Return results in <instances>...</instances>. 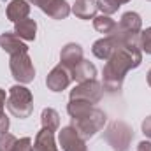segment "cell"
I'll list each match as a JSON object with an SVG mask.
<instances>
[{
	"label": "cell",
	"instance_id": "6da1fadb",
	"mask_svg": "<svg viewBox=\"0 0 151 151\" xmlns=\"http://www.w3.org/2000/svg\"><path fill=\"white\" fill-rule=\"evenodd\" d=\"M142 63V51L139 47V42H127L118 39V46L111 55L109 60H106L104 65V90L109 93H116L123 86V79L128 70L137 69Z\"/></svg>",
	"mask_w": 151,
	"mask_h": 151
},
{
	"label": "cell",
	"instance_id": "7a4b0ae2",
	"mask_svg": "<svg viewBox=\"0 0 151 151\" xmlns=\"http://www.w3.org/2000/svg\"><path fill=\"white\" fill-rule=\"evenodd\" d=\"M5 106L14 118L25 119L34 111V95L25 84H14L9 88Z\"/></svg>",
	"mask_w": 151,
	"mask_h": 151
},
{
	"label": "cell",
	"instance_id": "3957f363",
	"mask_svg": "<svg viewBox=\"0 0 151 151\" xmlns=\"http://www.w3.org/2000/svg\"><path fill=\"white\" fill-rule=\"evenodd\" d=\"M106 121H107L106 113H104L102 109H99V107L93 106L84 116L72 119V127L79 132V135L86 141V139L93 137L97 132H100V130L104 128Z\"/></svg>",
	"mask_w": 151,
	"mask_h": 151
},
{
	"label": "cell",
	"instance_id": "277c9868",
	"mask_svg": "<svg viewBox=\"0 0 151 151\" xmlns=\"http://www.w3.org/2000/svg\"><path fill=\"white\" fill-rule=\"evenodd\" d=\"M104 139L113 151H128L132 139H134V130L125 121L116 119L113 123H109V127L106 128Z\"/></svg>",
	"mask_w": 151,
	"mask_h": 151
},
{
	"label": "cell",
	"instance_id": "5b68a950",
	"mask_svg": "<svg viewBox=\"0 0 151 151\" xmlns=\"http://www.w3.org/2000/svg\"><path fill=\"white\" fill-rule=\"evenodd\" d=\"M142 30V19L137 12L128 11L121 16L119 23H116V28L111 35H114L119 40L127 42H139V34Z\"/></svg>",
	"mask_w": 151,
	"mask_h": 151
},
{
	"label": "cell",
	"instance_id": "8992f818",
	"mask_svg": "<svg viewBox=\"0 0 151 151\" xmlns=\"http://www.w3.org/2000/svg\"><path fill=\"white\" fill-rule=\"evenodd\" d=\"M9 69L12 77L19 83V84H28L34 81L35 77V67L32 58L28 56V53H21V55H14L9 60Z\"/></svg>",
	"mask_w": 151,
	"mask_h": 151
},
{
	"label": "cell",
	"instance_id": "52a82bcc",
	"mask_svg": "<svg viewBox=\"0 0 151 151\" xmlns=\"http://www.w3.org/2000/svg\"><path fill=\"white\" fill-rule=\"evenodd\" d=\"M102 84L97 79L79 83L74 90H70V100H84L90 104H99L102 99Z\"/></svg>",
	"mask_w": 151,
	"mask_h": 151
},
{
	"label": "cell",
	"instance_id": "ba28073f",
	"mask_svg": "<svg viewBox=\"0 0 151 151\" xmlns=\"http://www.w3.org/2000/svg\"><path fill=\"white\" fill-rule=\"evenodd\" d=\"M72 81V69H69L67 65L63 63H58L46 77V86L47 90L58 93V91H63Z\"/></svg>",
	"mask_w": 151,
	"mask_h": 151
},
{
	"label": "cell",
	"instance_id": "9c48e42d",
	"mask_svg": "<svg viewBox=\"0 0 151 151\" xmlns=\"http://www.w3.org/2000/svg\"><path fill=\"white\" fill-rule=\"evenodd\" d=\"M58 142L63 151H88L86 150V141L79 135L72 125L63 127L58 134Z\"/></svg>",
	"mask_w": 151,
	"mask_h": 151
},
{
	"label": "cell",
	"instance_id": "30bf717a",
	"mask_svg": "<svg viewBox=\"0 0 151 151\" xmlns=\"http://www.w3.org/2000/svg\"><path fill=\"white\" fill-rule=\"evenodd\" d=\"M0 47L7 55H11V56L21 55V53H28V46L18 37L14 32H5V34L0 35Z\"/></svg>",
	"mask_w": 151,
	"mask_h": 151
},
{
	"label": "cell",
	"instance_id": "8fae6325",
	"mask_svg": "<svg viewBox=\"0 0 151 151\" xmlns=\"http://www.w3.org/2000/svg\"><path fill=\"white\" fill-rule=\"evenodd\" d=\"M116 46H118V39L114 37V35H106V37H102V39H99V40L93 42L91 53H93L99 60H104V62H106V60L111 58V55L114 53Z\"/></svg>",
	"mask_w": 151,
	"mask_h": 151
},
{
	"label": "cell",
	"instance_id": "7c38bea8",
	"mask_svg": "<svg viewBox=\"0 0 151 151\" xmlns=\"http://www.w3.org/2000/svg\"><path fill=\"white\" fill-rule=\"evenodd\" d=\"M83 60V47L76 42H69L62 47L60 53V63L67 65L69 69H74L76 65Z\"/></svg>",
	"mask_w": 151,
	"mask_h": 151
},
{
	"label": "cell",
	"instance_id": "4fadbf2b",
	"mask_svg": "<svg viewBox=\"0 0 151 151\" xmlns=\"http://www.w3.org/2000/svg\"><path fill=\"white\" fill-rule=\"evenodd\" d=\"M5 14H7V19L12 21V23L28 18V14H30V4H28V0H11L7 4Z\"/></svg>",
	"mask_w": 151,
	"mask_h": 151
},
{
	"label": "cell",
	"instance_id": "5bb4252c",
	"mask_svg": "<svg viewBox=\"0 0 151 151\" xmlns=\"http://www.w3.org/2000/svg\"><path fill=\"white\" fill-rule=\"evenodd\" d=\"M30 151H58V146L55 142V132L47 128H40L35 135V142L32 144Z\"/></svg>",
	"mask_w": 151,
	"mask_h": 151
},
{
	"label": "cell",
	"instance_id": "9a60e30c",
	"mask_svg": "<svg viewBox=\"0 0 151 151\" xmlns=\"http://www.w3.org/2000/svg\"><path fill=\"white\" fill-rule=\"evenodd\" d=\"M14 34L21 40H35L37 37V23L35 19L25 18L14 23Z\"/></svg>",
	"mask_w": 151,
	"mask_h": 151
},
{
	"label": "cell",
	"instance_id": "2e32d148",
	"mask_svg": "<svg viewBox=\"0 0 151 151\" xmlns=\"http://www.w3.org/2000/svg\"><path fill=\"white\" fill-rule=\"evenodd\" d=\"M97 77V67L90 62V60H81L74 69H72V79L77 83H84V81H91Z\"/></svg>",
	"mask_w": 151,
	"mask_h": 151
},
{
	"label": "cell",
	"instance_id": "e0dca14e",
	"mask_svg": "<svg viewBox=\"0 0 151 151\" xmlns=\"http://www.w3.org/2000/svg\"><path fill=\"white\" fill-rule=\"evenodd\" d=\"M99 11L97 0H76L72 5V12L79 19H93Z\"/></svg>",
	"mask_w": 151,
	"mask_h": 151
},
{
	"label": "cell",
	"instance_id": "ac0fdd59",
	"mask_svg": "<svg viewBox=\"0 0 151 151\" xmlns=\"http://www.w3.org/2000/svg\"><path fill=\"white\" fill-rule=\"evenodd\" d=\"M70 11L72 7L69 5L67 0H51V4L44 9V12L53 19H65L70 14Z\"/></svg>",
	"mask_w": 151,
	"mask_h": 151
},
{
	"label": "cell",
	"instance_id": "d6986e66",
	"mask_svg": "<svg viewBox=\"0 0 151 151\" xmlns=\"http://www.w3.org/2000/svg\"><path fill=\"white\" fill-rule=\"evenodd\" d=\"M40 123H42V128L56 132L60 128V114L53 107H46V109H42V114H40Z\"/></svg>",
	"mask_w": 151,
	"mask_h": 151
},
{
	"label": "cell",
	"instance_id": "ffe728a7",
	"mask_svg": "<svg viewBox=\"0 0 151 151\" xmlns=\"http://www.w3.org/2000/svg\"><path fill=\"white\" fill-rule=\"evenodd\" d=\"M93 27L97 32L100 34H106V35H111L116 28V21H114L111 16H106V14H100V16H95L93 18Z\"/></svg>",
	"mask_w": 151,
	"mask_h": 151
},
{
	"label": "cell",
	"instance_id": "44dd1931",
	"mask_svg": "<svg viewBox=\"0 0 151 151\" xmlns=\"http://www.w3.org/2000/svg\"><path fill=\"white\" fill-rule=\"evenodd\" d=\"M139 47L142 53L151 55V27L146 30H141L139 34Z\"/></svg>",
	"mask_w": 151,
	"mask_h": 151
},
{
	"label": "cell",
	"instance_id": "7402d4cb",
	"mask_svg": "<svg viewBox=\"0 0 151 151\" xmlns=\"http://www.w3.org/2000/svg\"><path fill=\"white\" fill-rule=\"evenodd\" d=\"M16 142H18V139L12 134H9V132L0 134V151H12Z\"/></svg>",
	"mask_w": 151,
	"mask_h": 151
},
{
	"label": "cell",
	"instance_id": "603a6c76",
	"mask_svg": "<svg viewBox=\"0 0 151 151\" xmlns=\"http://www.w3.org/2000/svg\"><path fill=\"white\" fill-rule=\"evenodd\" d=\"M30 150H32V139L23 137V139H18V142H16L12 151H30Z\"/></svg>",
	"mask_w": 151,
	"mask_h": 151
},
{
	"label": "cell",
	"instance_id": "cb8c5ba5",
	"mask_svg": "<svg viewBox=\"0 0 151 151\" xmlns=\"http://www.w3.org/2000/svg\"><path fill=\"white\" fill-rule=\"evenodd\" d=\"M142 134L151 139V116L144 118V121H142Z\"/></svg>",
	"mask_w": 151,
	"mask_h": 151
},
{
	"label": "cell",
	"instance_id": "d4e9b609",
	"mask_svg": "<svg viewBox=\"0 0 151 151\" xmlns=\"http://www.w3.org/2000/svg\"><path fill=\"white\" fill-rule=\"evenodd\" d=\"M9 125H11V121H9V118L4 114V116H0V134H5L7 130H9Z\"/></svg>",
	"mask_w": 151,
	"mask_h": 151
},
{
	"label": "cell",
	"instance_id": "484cf974",
	"mask_svg": "<svg viewBox=\"0 0 151 151\" xmlns=\"http://www.w3.org/2000/svg\"><path fill=\"white\" fill-rule=\"evenodd\" d=\"M28 2H30V4H34V5H37L42 12H44V9L51 4V0H28Z\"/></svg>",
	"mask_w": 151,
	"mask_h": 151
},
{
	"label": "cell",
	"instance_id": "4316f807",
	"mask_svg": "<svg viewBox=\"0 0 151 151\" xmlns=\"http://www.w3.org/2000/svg\"><path fill=\"white\" fill-rule=\"evenodd\" d=\"M5 100H7V95H5V90L0 88V116H4V106H5Z\"/></svg>",
	"mask_w": 151,
	"mask_h": 151
},
{
	"label": "cell",
	"instance_id": "83f0119b",
	"mask_svg": "<svg viewBox=\"0 0 151 151\" xmlns=\"http://www.w3.org/2000/svg\"><path fill=\"white\" fill-rule=\"evenodd\" d=\"M137 151H151V142L150 141H141L137 146Z\"/></svg>",
	"mask_w": 151,
	"mask_h": 151
},
{
	"label": "cell",
	"instance_id": "f1b7e54d",
	"mask_svg": "<svg viewBox=\"0 0 151 151\" xmlns=\"http://www.w3.org/2000/svg\"><path fill=\"white\" fill-rule=\"evenodd\" d=\"M114 2H116V4H119V5H123V4H128L130 0H114Z\"/></svg>",
	"mask_w": 151,
	"mask_h": 151
},
{
	"label": "cell",
	"instance_id": "f546056e",
	"mask_svg": "<svg viewBox=\"0 0 151 151\" xmlns=\"http://www.w3.org/2000/svg\"><path fill=\"white\" fill-rule=\"evenodd\" d=\"M148 84L151 86V69H150V72H148Z\"/></svg>",
	"mask_w": 151,
	"mask_h": 151
},
{
	"label": "cell",
	"instance_id": "4dcf8cb0",
	"mask_svg": "<svg viewBox=\"0 0 151 151\" xmlns=\"http://www.w3.org/2000/svg\"><path fill=\"white\" fill-rule=\"evenodd\" d=\"M150 2H151V0H150Z\"/></svg>",
	"mask_w": 151,
	"mask_h": 151
}]
</instances>
